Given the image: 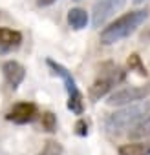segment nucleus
I'll return each mask as SVG.
<instances>
[{"label":"nucleus","instance_id":"f257e3e1","mask_svg":"<svg viewBox=\"0 0 150 155\" xmlns=\"http://www.w3.org/2000/svg\"><path fill=\"white\" fill-rule=\"evenodd\" d=\"M146 18H148V11L146 9H135V11H130V13L121 15L119 18H115L112 24H108L101 31V37H99L101 44L112 46V44L121 42L123 38L130 37L137 28H141V24Z\"/></svg>","mask_w":150,"mask_h":155},{"label":"nucleus","instance_id":"f03ea898","mask_svg":"<svg viewBox=\"0 0 150 155\" xmlns=\"http://www.w3.org/2000/svg\"><path fill=\"white\" fill-rule=\"evenodd\" d=\"M146 115H150V101H139L128 106H123L121 110L110 113L104 120V128L112 135H119L124 130H132L139 120H143Z\"/></svg>","mask_w":150,"mask_h":155},{"label":"nucleus","instance_id":"7ed1b4c3","mask_svg":"<svg viewBox=\"0 0 150 155\" xmlns=\"http://www.w3.org/2000/svg\"><path fill=\"white\" fill-rule=\"evenodd\" d=\"M148 93H150V88L128 86V88H123V90L114 91V93L108 97L106 104H110V106H128V104H134V102L143 101Z\"/></svg>","mask_w":150,"mask_h":155},{"label":"nucleus","instance_id":"20e7f679","mask_svg":"<svg viewBox=\"0 0 150 155\" xmlns=\"http://www.w3.org/2000/svg\"><path fill=\"white\" fill-rule=\"evenodd\" d=\"M124 2L126 0H101V2H97L94 8V20H92L94 28L103 26L115 11H119L124 6Z\"/></svg>","mask_w":150,"mask_h":155},{"label":"nucleus","instance_id":"39448f33","mask_svg":"<svg viewBox=\"0 0 150 155\" xmlns=\"http://www.w3.org/2000/svg\"><path fill=\"white\" fill-rule=\"evenodd\" d=\"M35 117H37V106L33 102H19L6 115V119L15 122V124H28Z\"/></svg>","mask_w":150,"mask_h":155},{"label":"nucleus","instance_id":"423d86ee","mask_svg":"<svg viewBox=\"0 0 150 155\" xmlns=\"http://www.w3.org/2000/svg\"><path fill=\"white\" fill-rule=\"evenodd\" d=\"M2 73H4L6 82H8L9 88H13V90H17V88L24 82V79H26V69H24V66H22L20 62H17V60H8V62H4V64H2Z\"/></svg>","mask_w":150,"mask_h":155},{"label":"nucleus","instance_id":"0eeeda50","mask_svg":"<svg viewBox=\"0 0 150 155\" xmlns=\"http://www.w3.org/2000/svg\"><path fill=\"white\" fill-rule=\"evenodd\" d=\"M22 44V33L9 28H0V55L11 53Z\"/></svg>","mask_w":150,"mask_h":155},{"label":"nucleus","instance_id":"6e6552de","mask_svg":"<svg viewBox=\"0 0 150 155\" xmlns=\"http://www.w3.org/2000/svg\"><path fill=\"white\" fill-rule=\"evenodd\" d=\"M119 155H150V139L134 140L119 146Z\"/></svg>","mask_w":150,"mask_h":155},{"label":"nucleus","instance_id":"1a4fd4ad","mask_svg":"<svg viewBox=\"0 0 150 155\" xmlns=\"http://www.w3.org/2000/svg\"><path fill=\"white\" fill-rule=\"evenodd\" d=\"M112 84H114V82H112L110 77H99V79L90 86V90H88L90 99H92V101H99V99H103V97L110 91Z\"/></svg>","mask_w":150,"mask_h":155},{"label":"nucleus","instance_id":"9d476101","mask_svg":"<svg viewBox=\"0 0 150 155\" xmlns=\"http://www.w3.org/2000/svg\"><path fill=\"white\" fill-rule=\"evenodd\" d=\"M48 66L53 69V73L55 75H59L60 79L64 81V84H66V90H68V93H73V91H77V84H75V81H73V77H71V73L64 68V66H60V64H57L55 60H51V58H48Z\"/></svg>","mask_w":150,"mask_h":155},{"label":"nucleus","instance_id":"9b49d317","mask_svg":"<svg viewBox=\"0 0 150 155\" xmlns=\"http://www.w3.org/2000/svg\"><path fill=\"white\" fill-rule=\"evenodd\" d=\"M68 24L71 29L79 31V29H84L88 26V13L81 8H73L68 11Z\"/></svg>","mask_w":150,"mask_h":155},{"label":"nucleus","instance_id":"f8f14e48","mask_svg":"<svg viewBox=\"0 0 150 155\" xmlns=\"http://www.w3.org/2000/svg\"><path fill=\"white\" fill-rule=\"evenodd\" d=\"M128 137L132 140H146V139H150V115H146L143 120H139L128 131Z\"/></svg>","mask_w":150,"mask_h":155},{"label":"nucleus","instance_id":"ddd939ff","mask_svg":"<svg viewBox=\"0 0 150 155\" xmlns=\"http://www.w3.org/2000/svg\"><path fill=\"white\" fill-rule=\"evenodd\" d=\"M68 110H71L73 113H77V115H83L84 102H83V93L79 90L70 93V97H68Z\"/></svg>","mask_w":150,"mask_h":155},{"label":"nucleus","instance_id":"4468645a","mask_svg":"<svg viewBox=\"0 0 150 155\" xmlns=\"http://www.w3.org/2000/svg\"><path fill=\"white\" fill-rule=\"evenodd\" d=\"M62 153H64V148L57 140H48L44 144V148L39 151V155H62Z\"/></svg>","mask_w":150,"mask_h":155},{"label":"nucleus","instance_id":"2eb2a0df","mask_svg":"<svg viewBox=\"0 0 150 155\" xmlns=\"http://www.w3.org/2000/svg\"><path fill=\"white\" fill-rule=\"evenodd\" d=\"M42 130L49 131V133H53L57 130V117H55V113H51V111L42 113Z\"/></svg>","mask_w":150,"mask_h":155},{"label":"nucleus","instance_id":"dca6fc26","mask_svg":"<svg viewBox=\"0 0 150 155\" xmlns=\"http://www.w3.org/2000/svg\"><path fill=\"white\" fill-rule=\"evenodd\" d=\"M128 68L130 69H137V73L139 75H145L146 77V68L141 64V58H139V55H130V58H128Z\"/></svg>","mask_w":150,"mask_h":155},{"label":"nucleus","instance_id":"f3484780","mask_svg":"<svg viewBox=\"0 0 150 155\" xmlns=\"http://www.w3.org/2000/svg\"><path fill=\"white\" fill-rule=\"evenodd\" d=\"M75 133L81 135V137H86L88 135V122L84 119H79L77 122H75Z\"/></svg>","mask_w":150,"mask_h":155},{"label":"nucleus","instance_id":"a211bd4d","mask_svg":"<svg viewBox=\"0 0 150 155\" xmlns=\"http://www.w3.org/2000/svg\"><path fill=\"white\" fill-rule=\"evenodd\" d=\"M55 2V0H37V6L39 8H48V6H51Z\"/></svg>","mask_w":150,"mask_h":155},{"label":"nucleus","instance_id":"6ab92c4d","mask_svg":"<svg viewBox=\"0 0 150 155\" xmlns=\"http://www.w3.org/2000/svg\"><path fill=\"white\" fill-rule=\"evenodd\" d=\"M135 4H143V2H146V0H134Z\"/></svg>","mask_w":150,"mask_h":155},{"label":"nucleus","instance_id":"aec40b11","mask_svg":"<svg viewBox=\"0 0 150 155\" xmlns=\"http://www.w3.org/2000/svg\"><path fill=\"white\" fill-rule=\"evenodd\" d=\"M75 2H79V0H75Z\"/></svg>","mask_w":150,"mask_h":155}]
</instances>
